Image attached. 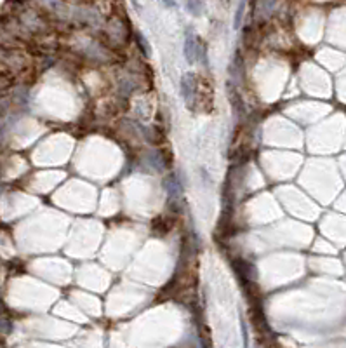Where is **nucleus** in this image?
Segmentation results:
<instances>
[{
    "label": "nucleus",
    "instance_id": "1",
    "mask_svg": "<svg viewBox=\"0 0 346 348\" xmlns=\"http://www.w3.org/2000/svg\"><path fill=\"white\" fill-rule=\"evenodd\" d=\"M104 33H106L110 42L115 44H125L129 39V30L127 24L123 23V20L120 18H110L104 24Z\"/></svg>",
    "mask_w": 346,
    "mask_h": 348
},
{
    "label": "nucleus",
    "instance_id": "2",
    "mask_svg": "<svg viewBox=\"0 0 346 348\" xmlns=\"http://www.w3.org/2000/svg\"><path fill=\"white\" fill-rule=\"evenodd\" d=\"M72 16L75 18L77 23L84 24V26H96L98 21H100V14H98L91 5H84V4L75 7Z\"/></svg>",
    "mask_w": 346,
    "mask_h": 348
},
{
    "label": "nucleus",
    "instance_id": "3",
    "mask_svg": "<svg viewBox=\"0 0 346 348\" xmlns=\"http://www.w3.org/2000/svg\"><path fill=\"white\" fill-rule=\"evenodd\" d=\"M275 5H277V0H258V4H256L258 18H268L273 12Z\"/></svg>",
    "mask_w": 346,
    "mask_h": 348
},
{
    "label": "nucleus",
    "instance_id": "4",
    "mask_svg": "<svg viewBox=\"0 0 346 348\" xmlns=\"http://www.w3.org/2000/svg\"><path fill=\"white\" fill-rule=\"evenodd\" d=\"M195 49H197V39L193 33H188L186 35V42H184V56L186 60L190 61H195Z\"/></svg>",
    "mask_w": 346,
    "mask_h": 348
},
{
    "label": "nucleus",
    "instance_id": "5",
    "mask_svg": "<svg viewBox=\"0 0 346 348\" xmlns=\"http://www.w3.org/2000/svg\"><path fill=\"white\" fill-rule=\"evenodd\" d=\"M204 9V0H188V11L193 16H200Z\"/></svg>",
    "mask_w": 346,
    "mask_h": 348
},
{
    "label": "nucleus",
    "instance_id": "6",
    "mask_svg": "<svg viewBox=\"0 0 346 348\" xmlns=\"http://www.w3.org/2000/svg\"><path fill=\"white\" fill-rule=\"evenodd\" d=\"M245 2L247 0H242L237 9V14H235V28H240V23H242V18H244V11H245Z\"/></svg>",
    "mask_w": 346,
    "mask_h": 348
},
{
    "label": "nucleus",
    "instance_id": "7",
    "mask_svg": "<svg viewBox=\"0 0 346 348\" xmlns=\"http://www.w3.org/2000/svg\"><path fill=\"white\" fill-rule=\"evenodd\" d=\"M136 39H138V44H140V47H141V51L144 52V54H150V47H148V42L143 39V37L140 35V33H136Z\"/></svg>",
    "mask_w": 346,
    "mask_h": 348
},
{
    "label": "nucleus",
    "instance_id": "8",
    "mask_svg": "<svg viewBox=\"0 0 346 348\" xmlns=\"http://www.w3.org/2000/svg\"><path fill=\"white\" fill-rule=\"evenodd\" d=\"M162 2L167 5V7H172V5H174V0H162Z\"/></svg>",
    "mask_w": 346,
    "mask_h": 348
}]
</instances>
